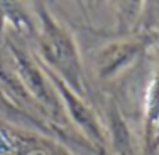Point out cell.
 Here are the masks:
<instances>
[{
  "label": "cell",
  "mask_w": 159,
  "mask_h": 155,
  "mask_svg": "<svg viewBox=\"0 0 159 155\" xmlns=\"http://www.w3.org/2000/svg\"><path fill=\"white\" fill-rule=\"evenodd\" d=\"M37 46L39 61L75 89L78 94L85 93L83 64L73 34L54 19L44 3H37Z\"/></svg>",
  "instance_id": "cell-1"
},
{
  "label": "cell",
  "mask_w": 159,
  "mask_h": 155,
  "mask_svg": "<svg viewBox=\"0 0 159 155\" xmlns=\"http://www.w3.org/2000/svg\"><path fill=\"white\" fill-rule=\"evenodd\" d=\"M9 46L10 54H12L14 74H16L20 88L24 89L25 94L39 101L43 108L52 111L54 116L59 120L64 113L61 100H59L54 86L51 84L49 78L46 76L44 69L41 67L39 61L36 58H31L12 41H9Z\"/></svg>",
  "instance_id": "cell-2"
},
{
  "label": "cell",
  "mask_w": 159,
  "mask_h": 155,
  "mask_svg": "<svg viewBox=\"0 0 159 155\" xmlns=\"http://www.w3.org/2000/svg\"><path fill=\"white\" fill-rule=\"evenodd\" d=\"M36 59L39 61L37 56H36ZM39 64L44 69L46 76L49 78L51 84L54 86L56 93H58L59 100H61L64 113H66V115L71 118V122L81 130V133L85 135L86 140H90V142H92L95 147H98V149H103V147L107 145V135H105L103 127L100 125L97 115L93 113V110L85 103V100L81 98V94H78L75 89H71L58 74L52 73V71L49 69L48 66H44L41 61H39Z\"/></svg>",
  "instance_id": "cell-3"
},
{
  "label": "cell",
  "mask_w": 159,
  "mask_h": 155,
  "mask_svg": "<svg viewBox=\"0 0 159 155\" xmlns=\"http://www.w3.org/2000/svg\"><path fill=\"white\" fill-rule=\"evenodd\" d=\"M146 41L130 39L112 42L105 46L97 56V73L100 78H113L122 69H125L129 64L134 62V59L142 52Z\"/></svg>",
  "instance_id": "cell-4"
},
{
  "label": "cell",
  "mask_w": 159,
  "mask_h": 155,
  "mask_svg": "<svg viewBox=\"0 0 159 155\" xmlns=\"http://www.w3.org/2000/svg\"><path fill=\"white\" fill-rule=\"evenodd\" d=\"M0 155H64V152L43 138L0 128Z\"/></svg>",
  "instance_id": "cell-5"
},
{
  "label": "cell",
  "mask_w": 159,
  "mask_h": 155,
  "mask_svg": "<svg viewBox=\"0 0 159 155\" xmlns=\"http://www.w3.org/2000/svg\"><path fill=\"white\" fill-rule=\"evenodd\" d=\"M147 125L151 128H156L159 123V73L157 76L152 79L149 88V94H147Z\"/></svg>",
  "instance_id": "cell-6"
},
{
  "label": "cell",
  "mask_w": 159,
  "mask_h": 155,
  "mask_svg": "<svg viewBox=\"0 0 159 155\" xmlns=\"http://www.w3.org/2000/svg\"><path fill=\"white\" fill-rule=\"evenodd\" d=\"M0 103H2V105H9V100H5V96H3V93H2V88H0Z\"/></svg>",
  "instance_id": "cell-7"
}]
</instances>
